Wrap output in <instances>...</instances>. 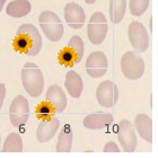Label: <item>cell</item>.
I'll list each match as a JSON object with an SVG mask.
<instances>
[{
    "label": "cell",
    "mask_w": 158,
    "mask_h": 158,
    "mask_svg": "<svg viewBox=\"0 0 158 158\" xmlns=\"http://www.w3.org/2000/svg\"><path fill=\"white\" fill-rule=\"evenodd\" d=\"M30 115V104L23 95H18L13 99L9 109V118L15 128L26 124Z\"/></svg>",
    "instance_id": "7"
},
{
    "label": "cell",
    "mask_w": 158,
    "mask_h": 158,
    "mask_svg": "<svg viewBox=\"0 0 158 158\" xmlns=\"http://www.w3.org/2000/svg\"><path fill=\"white\" fill-rule=\"evenodd\" d=\"M5 97H6V86L5 84H0V110L2 107Z\"/></svg>",
    "instance_id": "26"
},
{
    "label": "cell",
    "mask_w": 158,
    "mask_h": 158,
    "mask_svg": "<svg viewBox=\"0 0 158 158\" xmlns=\"http://www.w3.org/2000/svg\"><path fill=\"white\" fill-rule=\"evenodd\" d=\"M129 41L133 48V52L137 54L143 53L148 50L149 46V35L143 24L139 22H132L128 28Z\"/></svg>",
    "instance_id": "6"
},
{
    "label": "cell",
    "mask_w": 158,
    "mask_h": 158,
    "mask_svg": "<svg viewBox=\"0 0 158 158\" xmlns=\"http://www.w3.org/2000/svg\"><path fill=\"white\" fill-rule=\"evenodd\" d=\"M96 99L101 106L111 109L118 103V86L111 80H105L99 84L96 90Z\"/></svg>",
    "instance_id": "8"
},
{
    "label": "cell",
    "mask_w": 158,
    "mask_h": 158,
    "mask_svg": "<svg viewBox=\"0 0 158 158\" xmlns=\"http://www.w3.org/2000/svg\"><path fill=\"white\" fill-rule=\"evenodd\" d=\"M5 2H6V0H0V11L2 10L3 6H5Z\"/></svg>",
    "instance_id": "27"
},
{
    "label": "cell",
    "mask_w": 158,
    "mask_h": 158,
    "mask_svg": "<svg viewBox=\"0 0 158 158\" xmlns=\"http://www.w3.org/2000/svg\"><path fill=\"white\" fill-rule=\"evenodd\" d=\"M64 87H66L67 92L71 97L79 98L82 93V89H84V82H82L81 76L73 70L67 73Z\"/></svg>",
    "instance_id": "15"
},
{
    "label": "cell",
    "mask_w": 158,
    "mask_h": 158,
    "mask_svg": "<svg viewBox=\"0 0 158 158\" xmlns=\"http://www.w3.org/2000/svg\"><path fill=\"white\" fill-rule=\"evenodd\" d=\"M77 61V54L71 48L67 46L59 53V62L62 66L66 67H73L76 64Z\"/></svg>",
    "instance_id": "21"
},
{
    "label": "cell",
    "mask_w": 158,
    "mask_h": 158,
    "mask_svg": "<svg viewBox=\"0 0 158 158\" xmlns=\"http://www.w3.org/2000/svg\"><path fill=\"white\" fill-rule=\"evenodd\" d=\"M121 70L127 79L137 80L145 73V61L133 51H128L122 56Z\"/></svg>",
    "instance_id": "4"
},
{
    "label": "cell",
    "mask_w": 158,
    "mask_h": 158,
    "mask_svg": "<svg viewBox=\"0 0 158 158\" xmlns=\"http://www.w3.org/2000/svg\"><path fill=\"white\" fill-rule=\"evenodd\" d=\"M109 61L102 51H94L86 60V71L92 78H102L107 71Z\"/></svg>",
    "instance_id": "9"
},
{
    "label": "cell",
    "mask_w": 158,
    "mask_h": 158,
    "mask_svg": "<svg viewBox=\"0 0 158 158\" xmlns=\"http://www.w3.org/2000/svg\"><path fill=\"white\" fill-rule=\"evenodd\" d=\"M135 129L139 135L147 142L152 141V120L146 114H138L135 120Z\"/></svg>",
    "instance_id": "16"
},
{
    "label": "cell",
    "mask_w": 158,
    "mask_h": 158,
    "mask_svg": "<svg viewBox=\"0 0 158 158\" xmlns=\"http://www.w3.org/2000/svg\"><path fill=\"white\" fill-rule=\"evenodd\" d=\"M127 10V0H110V18L113 24L121 23Z\"/></svg>",
    "instance_id": "19"
},
{
    "label": "cell",
    "mask_w": 158,
    "mask_h": 158,
    "mask_svg": "<svg viewBox=\"0 0 158 158\" xmlns=\"http://www.w3.org/2000/svg\"><path fill=\"white\" fill-rule=\"evenodd\" d=\"M86 3H88V5H93V3L96 2V0H85Z\"/></svg>",
    "instance_id": "28"
},
{
    "label": "cell",
    "mask_w": 158,
    "mask_h": 158,
    "mask_svg": "<svg viewBox=\"0 0 158 158\" xmlns=\"http://www.w3.org/2000/svg\"><path fill=\"white\" fill-rule=\"evenodd\" d=\"M68 46L76 52L77 54V61L76 64L81 62V59L84 56V52H85V46H84V41L81 40V37L78 35H73L68 42Z\"/></svg>",
    "instance_id": "22"
},
{
    "label": "cell",
    "mask_w": 158,
    "mask_h": 158,
    "mask_svg": "<svg viewBox=\"0 0 158 158\" xmlns=\"http://www.w3.org/2000/svg\"><path fill=\"white\" fill-rule=\"evenodd\" d=\"M39 24L46 39L51 42H58L62 39L64 27L56 13L51 10H44L39 17Z\"/></svg>",
    "instance_id": "3"
},
{
    "label": "cell",
    "mask_w": 158,
    "mask_h": 158,
    "mask_svg": "<svg viewBox=\"0 0 158 158\" xmlns=\"http://www.w3.org/2000/svg\"><path fill=\"white\" fill-rule=\"evenodd\" d=\"M3 152H23V139L17 132H11L7 135L3 147L1 148Z\"/></svg>",
    "instance_id": "20"
},
{
    "label": "cell",
    "mask_w": 158,
    "mask_h": 158,
    "mask_svg": "<svg viewBox=\"0 0 158 158\" xmlns=\"http://www.w3.org/2000/svg\"><path fill=\"white\" fill-rule=\"evenodd\" d=\"M32 10V5L28 0H13L8 3L6 13L13 18H22L27 16Z\"/></svg>",
    "instance_id": "17"
},
{
    "label": "cell",
    "mask_w": 158,
    "mask_h": 158,
    "mask_svg": "<svg viewBox=\"0 0 158 158\" xmlns=\"http://www.w3.org/2000/svg\"><path fill=\"white\" fill-rule=\"evenodd\" d=\"M73 132L69 124H66L61 129L56 142V152H70L73 146Z\"/></svg>",
    "instance_id": "18"
},
{
    "label": "cell",
    "mask_w": 158,
    "mask_h": 158,
    "mask_svg": "<svg viewBox=\"0 0 158 158\" xmlns=\"http://www.w3.org/2000/svg\"><path fill=\"white\" fill-rule=\"evenodd\" d=\"M103 152H120V148H118V146L116 145L114 141H109L105 145L104 149H103Z\"/></svg>",
    "instance_id": "25"
},
{
    "label": "cell",
    "mask_w": 158,
    "mask_h": 158,
    "mask_svg": "<svg viewBox=\"0 0 158 158\" xmlns=\"http://www.w3.org/2000/svg\"><path fill=\"white\" fill-rule=\"evenodd\" d=\"M113 123V115L109 113H92L87 115L82 124L86 129L89 130H98V129H105Z\"/></svg>",
    "instance_id": "14"
},
{
    "label": "cell",
    "mask_w": 158,
    "mask_h": 158,
    "mask_svg": "<svg viewBox=\"0 0 158 158\" xmlns=\"http://www.w3.org/2000/svg\"><path fill=\"white\" fill-rule=\"evenodd\" d=\"M60 127V121L56 118L42 120L36 129V139L39 142H48L54 137Z\"/></svg>",
    "instance_id": "12"
},
{
    "label": "cell",
    "mask_w": 158,
    "mask_h": 158,
    "mask_svg": "<svg viewBox=\"0 0 158 158\" xmlns=\"http://www.w3.org/2000/svg\"><path fill=\"white\" fill-rule=\"evenodd\" d=\"M16 51L30 56H37L42 49V36L33 24H23L18 27L14 40Z\"/></svg>",
    "instance_id": "1"
},
{
    "label": "cell",
    "mask_w": 158,
    "mask_h": 158,
    "mask_svg": "<svg viewBox=\"0 0 158 158\" xmlns=\"http://www.w3.org/2000/svg\"><path fill=\"white\" fill-rule=\"evenodd\" d=\"M45 101L49 102L56 113H62L67 107V97L62 88L58 85L50 86L46 90Z\"/></svg>",
    "instance_id": "13"
},
{
    "label": "cell",
    "mask_w": 158,
    "mask_h": 158,
    "mask_svg": "<svg viewBox=\"0 0 158 158\" xmlns=\"http://www.w3.org/2000/svg\"><path fill=\"white\" fill-rule=\"evenodd\" d=\"M54 109L52 107V105L50 104L49 102H42L40 103L36 107V115L41 120H46V118H50L51 116H53L54 114Z\"/></svg>",
    "instance_id": "24"
},
{
    "label": "cell",
    "mask_w": 158,
    "mask_h": 158,
    "mask_svg": "<svg viewBox=\"0 0 158 158\" xmlns=\"http://www.w3.org/2000/svg\"><path fill=\"white\" fill-rule=\"evenodd\" d=\"M64 19L71 28L79 30L85 24V10L77 2H68L64 7Z\"/></svg>",
    "instance_id": "11"
},
{
    "label": "cell",
    "mask_w": 158,
    "mask_h": 158,
    "mask_svg": "<svg viewBox=\"0 0 158 158\" xmlns=\"http://www.w3.org/2000/svg\"><path fill=\"white\" fill-rule=\"evenodd\" d=\"M107 20L102 11H96L92 15L87 26V37L94 45H99L107 35Z\"/></svg>",
    "instance_id": "5"
},
{
    "label": "cell",
    "mask_w": 158,
    "mask_h": 158,
    "mask_svg": "<svg viewBox=\"0 0 158 158\" xmlns=\"http://www.w3.org/2000/svg\"><path fill=\"white\" fill-rule=\"evenodd\" d=\"M149 6V0H130L129 8L130 13L135 17H139L146 13Z\"/></svg>",
    "instance_id": "23"
},
{
    "label": "cell",
    "mask_w": 158,
    "mask_h": 158,
    "mask_svg": "<svg viewBox=\"0 0 158 158\" xmlns=\"http://www.w3.org/2000/svg\"><path fill=\"white\" fill-rule=\"evenodd\" d=\"M0 145H1V135H0ZM0 150H1V148H0Z\"/></svg>",
    "instance_id": "29"
},
{
    "label": "cell",
    "mask_w": 158,
    "mask_h": 158,
    "mask_svg": "<svg viewBox=\"0 0 158 158\" xmlns=\"http://www.w3.org/2000/svg\"><path fill=\"white\" fill-rule=\"evenodd\" d=\"M22 82L24 89L31 97H39L44 89V76L42 70L33 62L25 63L22 69Z\"/></svg>",
    "instance_id": "2"
},
{
    "label": "cell",
    "mask_w": 158,
    "mask_h": 158,
    "mask_svg": "<svg viewBox=\"0 0 158 158\" xmlns=\"http://www.w3.org/2000/svg\"><path fill=\"white\" fill-rule=\"evenodd\" d=\"M118 138L125 152H133L137 148L135 128L129 120H121L118 128Z\"/></svg>",
    "instance_id": "10"
}]
</instances>
